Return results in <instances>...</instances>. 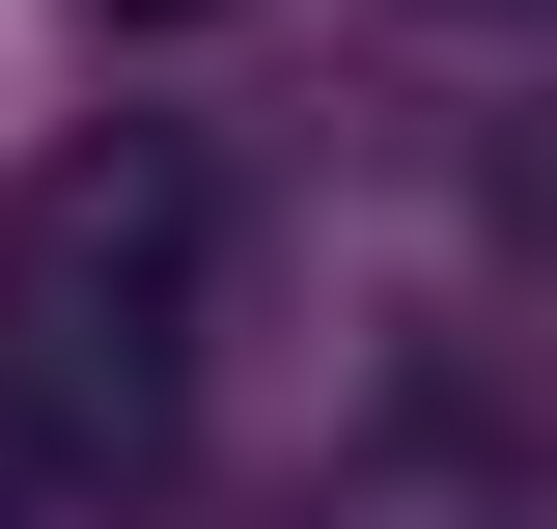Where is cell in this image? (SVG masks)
Listing matches in <instances>:
<instances>
[{
    "label": "cell",
    "instance_id": "cell-1",
    "mask_svg": "<svg viewBox=\"0 0 557 529\" xmlns=\"http://www.w3.org/2000/svg\"><path fill=\"white\" fill-rule=\"evenodd\" d=\"M196 362H223V139L84 112L0 196V446L57 473V502H139V473L196 446Z\"/></svg>",
    "mask_w": 557,
    "mask_h": 529
},
{
    "label": "cell",
    "instance_id": "cell-2",
    "mask_svg": "<svg viewBox=\"0 0 557 529\" xmlns=\"http://www.w3.org/2000/svg\"><path fill=\"white\" fill-rule=\"evenodd\" d=\"M84 28H139V57H168V28H223V0H84Z\"/></svg>",
    "mask_w": 557,
    "mask_h": 529
},
{
    "label": "cell",
    "instance_id": "cell-3",
    "mask_svg": "<svg viewBox=\"0 0 557 529\" xmlns=\"http://www.w3.org/2000/svg\"><path fill=\"white\" fill-rule=\"evenodd\" d=\"M0 529H84V502H57V473H28V446H0Z\"/></svg>",
    "mask_w": 557,
    "mask_h": 529
},
{
    "label": "cell",
    "instance_id": "cell-4",
    "mask_svg": "<svg viewBox=\"0 0 557 529\" xmlns=\"http://www.w3.org/2000/svg\"><path fill=\"white\" fill-rule=\"evenodd\" d=\"M418 28H530V0H418Z\"/></svg>",
    "mask_w": 557,
    "mask_h": 529
}]
</instances>
